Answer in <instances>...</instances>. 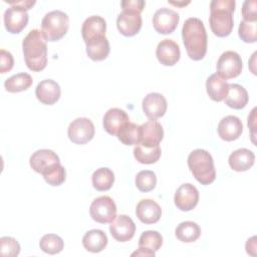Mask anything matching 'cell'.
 <instances>
[{
	"label": "cell",
	"instance_id": "6da1fadb",
	"mask_svg": "<svg viewBox=\"0 0 257 257\" xmlns=\"http://www.w3.org/2000/svg\"><path fill=\"white\" fill-rule=\"evenodd\" d=\"M30 167L41 174L45 182L50 186H60L64 183L66 172L60 164L59 157L51 150L41 149L35 151L29 159Z\"/></svg>",
	"mask_w": 257,
	"mask_h": 257
},
{
	"label": "cell",
	"instance_id": "7a4b0ae2",
	"mask_svg": "<svg viewBox=\"0 0 257 257\" xmlns=\"http://www.w3.org/2000/svg\"><path fill=\"white\" fill-rule=\"evenodd\" d=\"M182 38L188 56L193 60H201L207 52L208 37L201 19L188 18L182 28Z\"/></svg>",
	"mask_w": 257,
	"mask_h": 257
},
{
	"label": "cell",
	"instance_id": "3957f363",
	"mask_svg": "<svg viewBox=\"0 0 257 257\" xmlns=\"http://www.w3.org/2000/svg\"><path fill=\"white\" fill-rule=\"evenodd\" d=\"M47 40L39 29H32L22 41L24 60L32 71H41L47 64Z\"/></svg>",
	"mask_w": 257,
	"mask_h": 257
},
{
	"label": "cell",
	"instance_id": "277c9868",
	"mask_svg": "<svg viewBox=\"0 0 257 257\" xmlns=\"http://www.w3.org/2000/svg\"><path fill=\"white\" fill-rule=\"evenodd\" d=\"M235 0H213L210 3L209 23L212 32L218 37H226L231 34L234 26L233 12Z\"/></svg>",
	"mask_w": 257,
	"mask_h": 257
},
{
	"label": "cell",
	"instance_id": "5b68a950",
	"mask_svg": "<svg viewBox=\"0 0 257 257\" xmlns=\"http://www.w3.org/2000/svg\"><path fill=\"white\" fill-rule=\"evenodd\" d=\"M188 167L201 185H209L216 179V170L211 154L203 149H196L188 157Z\"/></svg>",
	"mask_w": 257,
	"mask_h": 257
},
{
	"label": "cell",
	"instance_id": "8992f818",
	"mask_svg": "<svg viewBox=\"0 0 257 257\" xmlns=\"http://www.w3.org/2000/svg\"><path fill=\"white\" fill-rule=\"evenodd\" d=\"M69 28L68 15L60 10H52L44 15L41 21V31L47 41L61 39Z\"/></svg>",
	"mask_w": 257,
	"mask_h": 257
},
{
	"label": "cell",
	"instance_id": "52a82bcc",
	"mask_svg": "<svg viewBox=\"0 0 257 257\" xmlns=\"http://www.w3.org/2000/svg\"><path fill=\"white\" fill-rule=\"evenodd\" d=\"M106 31V22L104 18L98 15H92L87 17L81 27V35L84 40V43L87 46L95 45L103 41Z\"/></svg>",
	"mask_w": 257,
	"mask_h": 257
},
{
	"label": "cell",
	"instance_id": "ba28073f",
	"mask_svg": "<svg viewBox=\"0 0 257 257\" xmlns=\"http://www.w3.org/2000/svg\"><path fill=\"white\" fill-rule=\"evenodd\" d=\"M90 217L97 223H111L116 217V206L109 196L95 198L89 207Z\"/></svg>",
	"mask_w": 257,
	"mask_h": 257
},
{
	"label": "cell",
	"instance_id": "9c48e42d",
	"mask_svg": "<svg viewBox=\"0 0 257 257\" xmlns=\"http://www.w3.org/2000/svg\"><path fill=\"white\" fill-rule=\"evenodd\" d=\"M217 74L223 79L237 77L243 68L241 56L232 50L223 52L217 61Z\"/></svg>",
	"mask_w": 257,
	"mask_h": 257
},
{
	"label": "cell",
	"instance_id": "30bf717a",
	"mask_svg": "<svg viewBox=\"0 0 257 257\" xmlns=\"http://www.w3.org/2000/svg\"><path fill=\"white\" fill-rule=\"evenodd\" d=\"M94 125L89 118L77 117L72 120L67 128L69 140L77 145H84L94 137Z\"/></svg>",
	"mask_w": 257,
	"mask_h": 257
},
{
	"label": "cell",
	"instance_id": "8fae6325",
	"mask_svg": "<svg viewBox=\"0 0 257 257\" xmlns=\"http://www.w3.org/2000/svg\"><path fill=\"white\" fill-rule=\"evenodd\" d=\"M179 20V13L173 9L162 7L155 12L153 16V25L157 32L161 34H170L177 28Z\"/></svg>",
	"mask_w": 257,
	"mask_h": 257
},
{
	"label": "cell",
	"instance_id": "7c38bea8",
	"mask_svg": "<svg viewBox=\"0 0 257 257\" xmlns=\"http://www.w3.org/2000/svg\"><path fill=\"white\" fill-rule=\"evenodd\" d=\"M141 12L132 9H122L117 15L116 27L120 34L124 36H134L142 28Z\"/></svg>",
	"mask_w": 257,
	"mask_h": 257
},
{
	"label": "cell",
	"instance_id": "4fadbf2b",
	"mask_svg": "<svg viewBox=\"0 0 257 257\" xmlns=\"http://www.w3.org/2000/svg\"><path fill=\"white\" fill-rule=\"evenodd\" d=\"M28 13L25 9L18 6L7 8L3 15L4 26L6 30L12 34L20 33L28 23Z\"/></svg>",
	"mask_w": 257,
	"mask_h": 257
},
{
	"label": "cell",
	"instance_id": "5bb4252c",
	"mask_svg": "<svg viewBox=\"0 0 257 257\" xmlns=\"http://www.w3.org/2000/svg\"><path fill=\"white\" fill-rule=\"evenodd\" d=\"M174 202L179 210L184 212L191 211L197 206L199 202V191L194 185L190 183L183 184L177 189Z\"/></svg>",
	"mask_w": 257,
	"mask_h": 257
},
{
	"label": "cell",
	"instance_id": "9a60e30c",
	"mask_svg": "<svg viewBox=\"0 0 257 257\" xmlns=\"http://www.w3.org/2000/svg\"><path fill=\"white\" fill-rule=\"evenodd\" d=\"M109 232L116 241L126 242L134 237L136 233V224L127 215L120 214L110 223Z\"/></svg>",
	"mask_w": 257,
	"mask_h": 257
},
{
	"label": "cell",
	"instance_id": "2e32d148",
	"mask_svg": "<svg viewBox=\"0 0 257 257\" xmlns=\"http://www.w3.org/2000/svg\"><path fill=\"white\" fill-rule=\"evenodd\" d=\"M142 107L144 113L150 119H156L162 117L166 113L168 103L163 94L158 92H151L144 97L142 101Z\"/></svg>",
	"mask_w": 257,
	"mask_h": 257
},
{
	"label": "cell",
	"instance_id": "e0dca14e",
	"mask_svg": "<svg viewBox=\"0 0 257 257\" xmlns=\"http://www.w3.org/2000/svg\"><path fill=\"white\" fill-rule=\"evenodd\" d=\"M156 56L161 64L165 66H173L180 59V46L173 39H163L157 46Z\"/></svg>",
	"mask_w": 257,
	"mask_h": 257
},
{
	"label": "cell",
	"instance_id": "ac0fdd59",
	"mask_svg": "<svg viewBox=\"0 0 257 257\" xmlns=\"http://www.w3.org/2000/svg\"><path fill=\"white\" fill-rule=\"evenodd\" d=\"M218 135L226 142H232L237 140L242 132L243 124L241 119L235 115H226L218 123Z\"/></svg>",
	"mask_w": 257,
	"mask_h": 257
},
{
	"label": "cell",
	"instance_id": "d6986e66",
	"mask_svg": "<svg viewBox=\"0 0 257 257\" xmlns=\"http://www.w3.org/2000/svg\"><path fill=\"white\" fill-rule=\"evenodd\" d=\"M61 89L59 84L52 80V79H44L41 80L36 88H35V95L37 99L47 105L54 104L60 97Z\"/></svg>",
	"mask_w": 257,
	"mask_h": 257
},
{
	"label": "cell",
	"instance_id": "ffe728a7",
	"mask_svg": "<svg viewBox=\"0 0 257 257\" xmlns=\"http://www.w3.org/2000/svg\"><path fill=\"white\" fill-rule=\"evenodd\" d=\"M136 215L145 224L157 223L162 216L160 205L152 199L141 200L136 208Z\"/></svg>",
	"mask_w": 257,
	"mask_h": 257
},
{
	"label": "cell",
	"instance_id": "44dd1931",
	"mask_svg": "<svg viewBox=\"0 0 257 257\" xmlns=\"http://www.w3.org/2000/svg\"><path fill=\"white\" fill-rule=\"evenodd\" d=\"M163 138L164 130L159 121L150 119L141 125V141L139 144L147 147H155L159 146Z\"/></svg>",
	"mask_w": 257,
	"mask_h": 257
},
{
	"label": "cell",
	"instance_id": "7402d4cb",
	"mask_svg": "<svg viewBox=\"0 0 257 257\" xmlns=\"http://www.w3.org/2000/svg\"><path fill=\"white\" fill-rule=\"evenodd\" d=\"M128 121L130 117L123 109H120L118 107H112L104 113L102 125L107 134L111 136H116L120 127Z\"/></svg>",
	"mask_w": 257,
	"mask_h": 257
},
{
	"label": "cell",
	"instance_id": "603a6c76",
	"mask_svg": "<svg viewBox=\"0 0 257 257\" xmlns=\"http://www.w3.org/2000/svg\"><path fill=\"white\" fill-rule=\"evenodd\" d=\"M255 162V155L249 149L241 148L229 156L228 163L232 170L236 172H245L249 170Z\"/></svg>",
	"mask_w": 257,
	"mask_h": 257
},
{
	"label": "cell",
	"instance_id": "cb8c5ba5",
	"mask_svg": "<svg viewBox=\"0 0 257 257\" xmlns=\"http://www.w3.org/2000/svg\"><path fill=\"white\" fill-rule=\"evenodd\" d=\"M229 83L217 73L211 74L206 80V90L209 97L214 101H222L226 97Z\"/></svg>",
	"mask_w": 257,
	"mask_h": 257
},
{
	"label": "cell",
	"instance_id": "d4e9b609",
	"mask_svg": "<svg viewBox=\"0 0 257 257\" xmlns=\"http://www.w3.org/2000/svg\"><path fill=\"white\" fill-rule=\"evenodd\" d=\"M107 241L105 233L99 229L89 230L82 237L83 247L91 253H98L102 251L106 247Z\"/></svg>",
	"mask_w": 257,
	"mask_h": 257
},
{
	"label": "cell",
	"instance_id": "484cf974",
	"mask_svg": "<svg viewBox=\"0 0 257 257\" xmlns=\"http://www.w3.org/2000/svg\"><path fill=\"white\" fill-rule=\"evenodd\" d=\"M249 96L247 90L240 84L231 83L229 84V89L226 97L224 98L225 103L234 109H241L248 103Z\"/></svg>",
	"mask_w": 257,
	"mask_h": 257
},
{
	"label": "cell",
	"instance_id": "4316f807",
	"mask_svg": "<svg viewBox=\"0 0 257 257\" xmlns=\"http://www.w3.org/2000/svg\"><path fill=\"white\" fill-rule=\"evenodd\" d=\"M161 148L160 146L147 147L142 144H138L134 149V157L141 164H155L159 161L161 157Z\"/></svg>",
	"mask_w": 257,
	"mask_h": 257
},
{
	"label": "cell",
	"instance_id": "83f0119b",
	"mask_svg": "<svg viewBox=\"0 0 257 257\" xmlns=\"http://www.w3.org/2000/svg\"><path fill=\"white\" fill-rule=\"evenodd\" d=\"M176 237L184 243L196 241L201 235V228L196 222L185 221L180 223L175 230Z\"/></svg>",
	"mask_w": 257,
	"mask_h": 257
},
{
	"label": "cell",
	"instance_id": "f1b7e54d",
	"mask_svg": "<svg viewBox=\"0 0 257 257\" xmlns=\"http://www.w3.org/2000/svg\"><path fill=\"white\" fill-rule=\"evenodd\" d=\"M92 186L96 191H107L114 183L113 172L105 167L96 169L91 176Z\"/></svg>",
	"mask_w": 257,
	"mask_h": 257
},
{
	"label": "cell",
	"instance_id": "f546056e",
	"mask_svg": "<svg viewBox=\"0 0 257 257\" xmlns=\"http://www.w3.org/2000/svg\"><path fill=\"white\" fill-rule=\"evenodd\" d=\"M33 83L32 76L26 72L16 73L4 82V86L9 92H20L28 89Z\"/></svg>",
	"mask_w": 257,
	"mask_h": 257
},
{
	"label": "cell",
	"instance_id": "4dcf8cb0",
	"mask_svg": "<svg viewBox=\"0 0 257 257\" xmlns=\"http://www.w3.org/2000/svg\"><path fill=\"white\" fill-rule=\"evenodd\" d=\"M116 137L123 145H138L141 141V125L128 121L120 127Z\"/></svg>",
	"mask_w": 257,
	"mask_h": 257
},
{
	"label": "cell",
	"instance_id": "1f68e13d",
	"mask_svg": "<svg viewBox=\"0 0 257 257\" xmlns=\"http://www.w3.org/2000/svg\"><path fill=\"white\" fill-rule=\"evenodd\" d=\"M40 249L47 254H58L64 247L63 240L56 234H46L39 241Z\"/></svg>",
	"mask_w": 257,
	"mask_h": 257
},
{
	"label": "cell",
	"instance_id": "d6a6232c",
	"mask_svg": "<svg viewBox=\"0 0 257 257\" xmlns=\"http://www.w3.org/2000/svg\"><path fill=\"white\" fill-rule=\"evenodd\" d=\"M163 244V237L158 231L148 230L142 233L139 239V247L157 252Z\"/></svg>",
	"mask_w": 257,
	"mask_h": 257
},
{
	"label": "cell",
	"instance_id": "836d02e7",
	"mask_svg": "<svg viewBox=\"0 0 257 257\" xmlns=\"http://www.w3.org/2000/svg\"><path fill=\"white\" fill-rule=\"evenodd\" d=\"M137 188L144 193L150 192L155 189L157 185V177L153 171L143 170L139 172L135 180Z\"/></svg>",
	"mask_w": 257,
	"mask_h": 257
},
{
	"label": "cell",
	"instance_id": "e575fe53",
	"mask_svg": "<svg viewBox=\"0 0 257 257\" xmlns=\"http://www.w3.org/2000/svg\"><path fill=\"white\" fill-rule=\"evenodd\" d=\"M110 51V46L107 38H105L103 41L86 47V54L87 56L93 60V61H100L105 59Z\"/></svg>",
	"mask_w": 257,
	"mask_h": 257
},
{
	"label": "cell",
	"instance_id": "d590c367",
	"mask_svg": "<svg viewBox=\"0 0 257 257\" xmlns=\"http://www.w3.org/2000/svg\"><path fill=\"white\" fill-rule=\"evenodd\" d=\"M20 253V244L9 236L0 238V255L2 257H15Z\"/></svg>",
	"mask_w": 257,
	"mask_h": 257
},
{
	"label": "cell",
	"instance_id": "8d00e7d4",
	"mask_svg": "<svg viewBox=\"0 0 257 257\" xmlns=\"http://www.w3.org/2000/svg\"><path fill=\"white\" fill-rule=\"evenodd\" d=\"M257 22V21H256ZM256 22L242 20L239 24L238 34L241 40L247 43H253L257 40V29Z\"/></svg>",
	"mask_w": 257,
	"mask_h": 257
},
{
	"label": "cell",
	"instance_id": "74e56055",
	"mask_svg": "<svg viewBox=\"0 0 257 257\" xmlns=\"http://www.w3.org/2000/svg\"><path fill=\"white\" fill-rule=\"evenodd\" d=\"M257 2L256 0H246L242 6V16L243 20L256 22L257 21V12H256Z\"/></svg>",
	"mask_w": 257,
	"mask_h": 257
},
{
	"label": "cell",
	"instance_id": "f35d334b",
	"mask_svg": "<svg viewBox=\"0 0 257 257\" xmlns=\"http://www.w3.org/2000/svg\"><path fill=\"white\" fill-rule=\"evenodd\" d=\"M14 64V59L9 51L4 49L0 50V72L5 73L12 69Z\"/></svg>",
	"mask_w": 257,
	"mask_h": 257
},
{
	"label": "cell",
	"instance_id": "ab89813d",
	"mask_svg": "<svg viewBox=\"0 0 257 257\" xmlns=\"http://www.w3.org/2000/svg\"><path fill=\"white\" fill-rule=\"evenodd\" d=\"M120 6L122 9H132L142 12L146 6V2L144 0H123L120 2Z\"/></svg>",
	"mask_w": 257,
	"mask_h": 257
},
{
	"label": "cell",
	"instance_id": "60d3db41",
	"mask_svg": "<svg viewBox=\"0 0 257 257\" xmlns=\"http://www.w3.org/2000/svg\"><path fill=\"white\" fill-rule=\"evenodd\" d=\"M5 2L9 3L11 6H18V7H21L23 9H25L26 11L29 10L35 3L36 1L35 0H20V1H8V0H4Z\"/></svg>",
	"mask_w": 257,
	"mask_h": 257
},
{
	"label": "cell",
	"instance_id": "b9f144b4",
	"mask_svg": "<svg viewBox=\"0 0 257 257\" xmlns=\"http://www.w3.org/2000/svg\"><path fill=\"white\" fill-rule=\"evenodd\" d=\"M156 252L149 250V249H145V248H140L135 251L134 253H132V256H148V257H155Z\"/></svg>",
	"mask_w": 257,
	"mask_h": 257
},
{
	"label": "cell",
	"instance_id": "7bdbcfd3",
	"mask_svg": "<svg viewBox=\"0 0 257 257\" xmlns=\"http://www.w3.org/2000/svg\"><path fill=\"white\" fill-rule=\"evenodd\" d=\"M255 239H256V237L253 239L252 245H250V243H249L248 240H247V243H246V251H247V253L250 254V255H251V250H253V253H254V255H255V250H256V242H255Z\"/></svg>",
	"mask_w": 257,
	"mask_h": 257
},
{
	"label": "cell",
	"instance_id": "ee69618b",
	"mask_svg": "<svg viewBox=\"0 0 257 257\" xmlns=\"http://www.w3.org/2000/svg\"><path fill=\"white\" fill-rule=\"evenodd\" d=\"M170 3H172V4H174V5H179V6H180V5H186V4H189L190 2L188 1V2H186V3H184V2H183V3H181V2H173V1H170Z\"/></svg>",
	"mask_w": 257,
	"mask_h": 257
}]
</instances>
